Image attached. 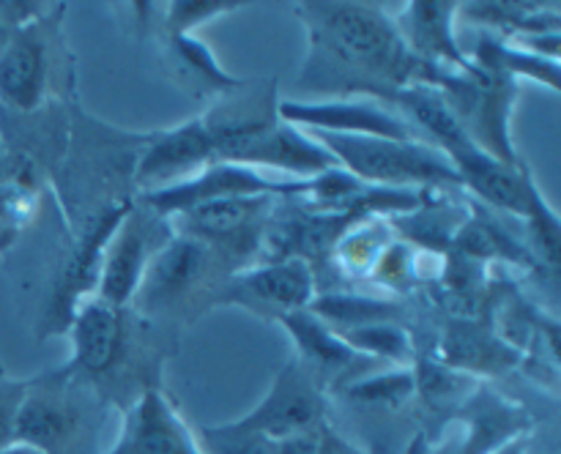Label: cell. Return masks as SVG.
<instances>
[{"mask_svg":"<svg viewBox=\"0 0 561 454\" xmlns=\"http://www.w3.org/2000/svg\"><path fill=\"white\" fill-rule=\"evenodd\" d=\"M524 217L529 219V228H531V235H535L537 249H540V257L548 263V266L557 268V263H559V219H557V213H553V208L546 202L542 191L535 186V181H531L529 191H526Z\"/></svg>","mask_w":561,"mask_h":454,"instance_id":"cb8c5ba5","label":"cell"},{"mask_svg":"<svg viewBox=\"0 0 561 454\" xmlns=\"http://www.w3.org/2000/svg\"><path fill=\"white\" fill-rule=\"evenodd\" d=\"M414 392H416L414 370H400V372H389V375L367 377V381L354 383V386L348 388L351 397L359 399V403L389 405V408L403 405Z\"/></svg>","mask_w":561,"mask_h":454,"instance_id":"d4e9b609","label":"cell"},{"mask_svg":"<svg viewBox=\"0 0 561 454\" xmlns=\"http://www.w3.org/2000/svg\"><path fill=\"white\" fill-rule=\"evenodd\" d=\"M219 260L222 252L208 246L206 241L186 233L170 235L148 263L135 295L148 312L184 306L190 295H197V290L211 284V273L217 271Z\"/></svg>","mask_w":561,"mask_h":454,"instance_id":"277c9868","label":"cell"},{"mask_svg":"<svg viewBox=\"0 0 561 454\" xmlns=\"http://www.w3.org/2000/svg\"><path fill=\"white\" fill-rule=\"evenodd\" d=\"M222 295H233L239 304L283 317L288 312L310 310L316 301V277L305 257H279L236 271L230 290H222Z\"/></svg>","mask_w":561,"mask_h":454,"instance_id":"9c48e42d","label":"cell"},{"mask_svg":"<svg viewBox=\"0 0 561 454\" xmlns=\"http://www.w3.org/2000/svg\"><path fill=\"white\" fill-rule=\"evenodd\" d=\"M279 323L294 337L296 348L301 353V364L310 372H343L365 359L356 350H351L343 342V337L332 331V326L318 321L310 310L288 312V315L279 317Z\"/></svg>","mask_w":561,"mask_h":454,"instance_id":"d6986e66","label":"cell"},{"mask_svg":"<svg viewBox=\"0 0 561 454\" xmlns=\"http://www.w3.org/2000/svg\"><path fill=\"white\" fill-rule=\"evenodd\" d=\"M334 156L337 167L378 189L409 186H460L453 162L425 140H387V137H351L310 131Z\"/></svg>","mask_w":561,"mask_h":454,"instance_id":"7a4b0ae2","label":"cell"},{"mask_svg":"<svg viewBox=\"0 0 561 454\" xmlns=\"http://www.w3.org/2000/svg\"><path fill=\"white\" fill-rule=\"evenodd\" d=\"M170 44H173V53L181 63L190 71H195L201 80H206L211 88H219V91H233V88H241V82L236 77H230L222 66L217 63L211 49L203 42H197L192 33H181V36H170Z\"/></svg>","mask_w":561,"mask_h":454,"instance_id":"7402d4cb","label":"cell"},{"mask_svg":"<svg viewBox=\"0 0 561 454\" xmlns=\"http://www.w3.org/2000/svg\"><path fill=\"white\" fill-rule=\"evenodd\" d=\"M518 449H520V446H507L502 454H518Z\"/></svg>","mask_w":561,"mask_h":454,"instance_id":"4dcf8cb0","label":"cell"},{"mask_svg":"<svg viewBox=\"0 0 561 454\" xmlns=\"http://www.w3.org/2000/svg\"><path fill=\"white\" fill-rule=\"evenodd\" d=\"M272 206H277V197H225V200L203 202L192 211L181 213L179 219L186 222V235L206 241L217 252H247V246L255 244L257 230H263V219L268 217Z\"/></svg>","mask_w":561,"mask_h":454,"instance_id":"4fadbf2b","label":"cell"},{"mask_svg":"<svg viewBox=\"0 0 561 454\" xmlns=\"http://www.w3.org/2000/svg\"><path fill=\"white\" fill-rule=\"evenodd\" d=\"M77 435L80 414L58 388L25 386L11 424V443H25L42 454H69Z\"/></svg>","mask_w":561,"mask_h":454,"instance_id":"5bb4252c","label":"cell"},{"mask_svg":"<svg viewBox=\"0 0 561 454\" xmlns=\"http://www.w3.org/2000/svg\"><path fill=\"white\" fill-rule=\"evenodd\" d=\"M214 162L217 156H214L211 137L203 126V118H195L190 124L153 135L148 140L146 153L137 162L135 178L140 186H148L146 191L162 189V186L179 184V181L201 173Z\"/></svg>","mask_w":561,"mask_h":454,"instance_id":"8fae6325","label":"cell"},{"mask_svg":"<svg viewBox=\"0 0 561 454\" xmlns=\"http://www.w3.org/2000/svg\"><path fill=\"white\" fill-rule=\"evenodd\" d=\"M279 454H362L359 449L351 446L345 438H340L332 427L323 424L312 427V430L290 435L279 441Z\"/></svg>","mask_w":561,"mask_h":454,"instance_id":"484cf974","label":"cell"},{"mask_svg":"<svg viewBox=\"0 0 561 454\" xmlns=\"http://www.w3.org/2000/svg\"><path fill=\"white\" fill-rule=\"evenodd\" d=\"M233 9H239V3H230V0H225V3H219V0H214V3L211 0H206V3H195V0H192V3H170L164 25H168L170 36H181V33L195 31L201 22Z\"/></svg>","mask_w":561,"mask_h":454,"instance_id":"4316f807","label":"cell"},{"mask_svg":"<svg viewBox=\"0 0 561 454\" xmlns=\"http://www.w3.org/2000/svg\"><path fill=\"white\" fill-rule=\"evenodd\" d=\"M71 359L64 375L75 372L82 377L107 375L124 353L126 321L124 306H113L99 295L80 301L71 312Z\"/></svg>","mask_w":561,"mask_h":454,"instance_id":"30bf717a","label":"cell"},{"mask_svg":"<svg viewBox=\"0 0 561 454\" xmlns=\"http://www.w3.org/2000/svg\"><path fill=\"white\" fill-rule=\"evenodd\" d=\"M236 164H244V167L252 170H283V173L301 175V181L316 178V175L337 167L334 156L321 145V142L312 140L310 135H305V131L296 129V126L285 124V120H277V124L268 126L261 137H255V140L241 151Z\"/></svg>","mask_w":561,"mask_h":454,"instance_id":"9a60e30c","label":"cell"},{"mask_svg":"<svg viewBox=\"0 0 561 454\" xmlns=\"http://www.w3.org/2000/svg\"><path fill=\"white\" fill-rule=\"evenodd\" d=\"M107 454H206L159 388L137 394Z\"/></svg>","mask_w":561,"mask_h":454,"instance_id":"ba28073f","label":"cell"},{"mask_svg":"<svg viewBox=\"0 0 561 454\" xmlns=\"http://www.w3.org/2000/svg\"><path fill=\"white\" fill-rule=\"evenodd\" d=\"M164 228H168V219L157 217L151 208H129V213L121 219L113 238L107 241V249H104L96 284L99 299L113 306H126L135 299L148 263L157 255L159 246L168 241V235L159 238V230Z\"/></svg>","mask_w":561,"mask_h":454,"instance_id":"8992f818","label":"cell"},{"mask_svg":"<svg viewBox=\"0 0 561 454\" xmlns=\"http://www.w3.org/2000/svg\"><path fill=\"white\" fill-rule=\"evenodd\" d=\"M129 200L113 202V206H107V211L99 213L96 222L82 235L80 249L75 252V257L66 266L64 279L58 284V293H55V312L64 315V321H71L75 306L80 301H85L88 293L99 284V271H102V257L104 249H107V241L113 238L115 228L129 213Z\"/></svg>","mask_w":561,"mask_h":454,"instance_id":"e0dca14e","label":"cell"},{"mask_svg":"<svg viewBox=\"0 0 561 454\" xmlns=\"http://www.w3.org/2000/svg\"><path fill=\"white\" fill-rule=\"evenodd\" d=\"M458 3H442V0H422V3L405 5L403 27H398L405 47L416 60L436 69H466L469 58L455 42L453 20Z\"/></svg>","mask_w":561,"mask_h":454,"instance_id":"2e32d148","label":"cell"},{"mask_svg":"<svg viewBox=\"0 0 561 454\" xmlns=\"http://www.w3.org/2000/svg\"><path fill=\"white\" fill-rule=\"evenodd\" d=\"M305 181H274L263 175L261 170L244 167V164L214 162L203 167L201 173L179 181V184L151 189L142 195V206L151 208L157 217L173 219L192 208L211 200H225V197H296L305 189Z\"/></svg>","mask_w":561,"mask_h":454,"instance_id":"3957f363","label":"cell"},{"mask_svg":"<svg viewBox=\"0 0 561 454\" xmlns=\"http://www.w3.org/2000/svg\"><path fill=\"white\" fill-rule=\"evenodd\" d=\"M49 82V44L42 16L9 38L0 53V102L31 113L44 102Z\"/></svg>","mask_w":561,"mask_h":454,"instance_id":"7c38bea8","label":"cell"},{"mask_svg":"<svg viewBox=\"0 0 561 454\" xmlns=\"http://www.w3.org/2000/svg\"><path fill=\"white\" fill-rule=\"evenodd\" d=\"M337 334L351 350H356L365 359H389L394 364H405V361L414 359L411 334L394 321L365 323V326L345 328Z\"/></svg>","mask_w":561,"mask_h":454,"instance_id":"ffe728a7","label":"cell"},{"mask_svg":"<svg viewBox=\"0 0 561 454\" xmlns=\"http://www.w3.org/2000/svg\"><path fill=\"white\" fill-rule=\"evenodd\" d=\"M518 361V350L480 323H449L442 339V364L449 370L502 372Z\"/></svg>","mask_w":561,"mask_h":454,"instance_id":"ac0fdd59","label":"cell"},{"mask_svg":"<svg viewBox=\"0 0 561 454\" xmlns=\"http://www.w3.org/2000/svg\"><path fill=\"white\" fill-rule=\"evenodd\" d=\"M0 454H42V452H38V449L25 446V443H5V446H0Z\"/></svg>","mask_w":561,"mask_h":454,"instance_id":"f546056e","label":"cell"},{"mask_svg":"<svg viewBox=\"0 0 561 454\" xmlns=\"http://www.w3.org/2000/svg\"><path fill=\"white\" fill-rule=\"evenodd\" d=\"M201 446L206 454H279V441L261 432L236 430L233 424L206 427L201 432Z\"/></svg>","mask_w":561,"mask_h":454,"instance_id":"603a6c76","label":"cell"},{"mask_svg":"<svg viewBox=\"0 0 561 454\" xmlns=\"http://www.w3.org/2000/svg\"><path fill=\"white\" fill-rule=\"evenodd\" d=\"M389 246V228L387 222L376 217H365L356 228H348L340 233L337 255L343 266L354 273L373 271L381 252Z\"/></svg>","mask_w":561,"mask_h":454,"instance_id":"44dd1931","label":"cell"},{"mask_svg":"<svg viewBox=\"0 0 561 454\" xmlns=\"http://www.w3.org/2000/svg\"><path fill=\"white\" fill-rule=\"evenodd\" d=\"M279 120L296 129L329 131L351 137H387V140H422L409 120L392 113L376 98H329V102H283Z\"/></svg>","mask_w":561,"mask_h":454,"instance_id":"52a82bcc","label":"cell"},{"mask_svg":"<svg viewBox=\"0 0 561 454\" xmlns=\"http://www.w3.org/2000/svg\"><path fill=\"white\" fill-rule=\"evenodd\" d=\"M323 421H327V397H323L316 375L299 361H288L274 377L266 397L250 414L230 424L236 430L261 432L272 441H285V438L312 430Z\"/></svg>","mask_w":561,"mask_h":454,"instance_id":"5b68a950","label":"cell"},{"mask_svg":"<svg viewBox=\"0 0 561 454\" xmlns=\"http://www.w3.org/2000/svg\"><path fill=\"white\" fill-rule=\"evenodd\" d=\"M373 271L378 273V279H381L383 284H400L409 279V252H405V246L400 244H389L387 249L381 252V257H378V263L373 266Z\"/></svg>","mask_w":561,"mask_h":454,"instance_id":"f1b7e54d","label":"cell"},{"mask_svg":"<svg viewBox=\"0 0 561 454\" xmlns=\"http://www.w3.org/2000/svg\"><path fill=\"white\" fill-rule=\"evenodd\" d=\"M38 9H42L38 3H0V53H3L9 38L14 36L20 27H25L27 22L42 16Z\"/></svg>","mask_w":561,"mask_h":454,"instance_id":"83f0119b","label":"cell"},{"mask_svg":"<svg viewBox=\"0 0 561 454\" xmlns=\"http://www.w3.org/2000/svg\"><path fill=\"white\" fill-rule=\"evenodd\" d=\"M299 16L310 31V63L321 77L387 82V93L422 82L425 63L405 47L398 25L370 3H305Z\"/></svg>","mask_w":561,"mask_h":454,"instance_id":"6da1fadb","label":"cell"}]
</instances>
